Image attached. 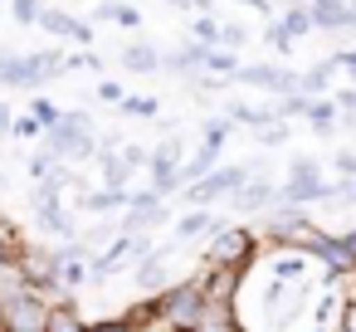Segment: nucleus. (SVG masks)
Masks as SVG:
<instances>
[{
    "mask_svg": "<svg viewBox=\"0 0 356 332\" xmlns=\"http://www.w3.org/2000/svg\"><path fill=\"white\" fill-rule=\"evenodd\" d=\"M161 69H171V74H200L205 69V45L181 40L176 49H161Z\"/></svg>",
    "mask_w": 356,
    "mask_h": 332,
    "instance_id": "obj_13",
    "label": "nucleus"
},
{
    "mask_svg": "<svg viewBox=\"0 0 356 332\" xmlns=\"http://www.w3.org/2000/svg\"><path fill=\"white\" fill-rule=\"evenodd\" d=\"M244 40H249V35H244L239 25H220V45H225V49H239Z\"/></svg>",
    "mask_w": 356,
    "mask_h": 332,
    "instance_id": "obj_38",
    "label": "nucleus"
},
{
    "mask_svg": "<svg viewBox=\"0 0 356 332\" xmlns=\"http://www.w3.org/2000/svg\"><path fill=\"white\" fill-rule=\"evenodd\" d=\"M264 45H268V49H278V54H293V45H298V40L288 35V25H283V20H273V25L264 30Z\"/></svg>",
    "mask_w": 356,
    "mask_h": 332,
    "instance_id": "obj_29",
    "label": "nucleus"
},
{
    "mask_svg": "<svg viewBox=\"0 0 356 332\" xmlns=\"http://www.w3.org/2000/svg\"><path fill=\"white\" fill-rule=\"evenodd\" d=\"M259 259H264V239H259V230H249V225L229 220L220 235H210V244H205V259H200V264H210V269H234V264L254 269Z\"/></svg>",
    "mask_w": 356,
    "mask_h": 332,
    "instance_id": "obj_2",
    "label": "nucleus"
},
{
    "mask_svg": "<svg viewBox=\"0 0 356 332\" xmlns=\"http://www.w3.org/2000/svg\"><path fill=\"white\" fill-rule=\"evenodd\" d=\"M40 25H44V35H54V40H74V45L93 49V25H83V20H79V15H69V10L44 6V10H40Z\"/></svg>",
    "mask_w": 356,
    "mask_h": 332,
    "instance_id": "obj_8",
    "label": "nucleus"
},
{
    "mask_svg": "<svg viewBox=\"0 0 356 332\" xmlns=\"http://www.w3.org/2000/svg\"><path fill=\"white\" fill-rule=\"evenodd\" d=\"M239 6H249V10H259V15H273V0H239Z\"/></svg>",
    "mask_w": 356,
    "mask_h": 332,
    "instance_id": "obj_41",
    "label": "nucleus"
},
{
    "mask_svg": "<svg viewBox=\"0 0 356 332\" xmlns=\"http://www.w3.org/2000/svg\"><path fill=\"white\" fill-rule=\"evenodd\" d=\"M0 322H6V303H0Z\"/></svg>",
    "mask_w": 356,
    "mask_h": 332,
    "instance_id": "obj_45",
    "label": "nucleus"
},
{
    "mask_svg": "<svg viewBox=\"0 0 356 332\" xmlns=\"http://www.w3.org/2000/svg\"><path fill=\"white\" fill-rule=\"evenodd\" d=\"M225 225H229V215H215L210 205H186V215L176 220V230H171V235L186 244V239H210V235H220Z\"/></svg>",
    "mask_w": 356,
    "mask_h": 332,
    "instance_id": "obj_7",
    "label": "nucleus"
},
{
    "mask_svg": "<svg viewBox=\"0 0 356 332\" xmlns=\"http://www.w3.org/2000/svg\"><path fill=\"white\" fill-rule=\"evenodd\" d=\"M59 166H64V161H59V157H54L49 147H40V152H35V157L25 161V171H30V181H54V176H59Z\"/></svg>",
    "mask_w": 356,
    "mask_h": 332,
    "instance_id": "obj_25",
    "label": "nucleus"
},
{
    "mask_svg": "<svg viewBox=\"0 0 356 332\" xmlns=\"http://www.w3.org/2000/svg\"><path fill=\"white\" fill-rule=\"evenodd\" d=\"M118 64H122V69H132V74H156V69H161V49H156V45H147V40H132V45L118 54Z\"/></svg>",
    "mask_w": 356,
    "mask_h": 332,
    "instance_id": "obj_15",
    "label": "nucleus"
},
{
    "mask_svg": "<svg viewBox=\"0 0 356 332\" xmlns=\"http://www.w3.org/2000/svg\"><path fill=\"white\" fill-rule=\"evenodd\" d=\"M156 313H161L171 327H181V332H195V322H200V313H205V288H200V278L191 274V278H176V283H166V288L156 293Z\"/></svg>",
    "mask_w": 356,
    "mask_h": 332,
    "instance_id": "obj_4",
    "label": "nucleus"
},
{
    "mask_svg": "<svg viewBox=\"0 0 356 332\" xmlns=\"http://www.w3.org/2000/svg\"><path fill=\"white\" fill-rule=\"evenodd\" d=\"M307 274H312V254H302V249H273L268 278H278V283H307Z\"/></svg>",
    "mask_w": 356,
    "mask_h": 332,
    "instance_id": "obj_11",
    "label": "nucleus"
},
{
    "mask_svg": "<svg viewBox=\"0 0 356 332\" xmlns=\"http://www.w3.org/2000/svg\"><path fill=\"white\" fill-rule=\"evenodd\" d=\"M118 157L127 161V171H147V161H152V152H147V147H137V142H122V147H118Z\"/></svg>",
    "mask_w": 356,
    "mask_h": 332,
    "instance_id": "obj_32",
    "label": "nucleus"
},
{
    "mask_svg": "<svg viewBox=\"0 0 356 332\" xmlns=\"http://www.w3.org/2000/svg\"><path fill=\"white\" fill-rule=\"evenodd\" d=\"M346 25H351V35H356V0H346Z\"/></svg>",
    "mask_w": 356,
    "mask_h": 332,
    "instance_id": "obj_44",
    "label": "nucleus"
},
{
    "mask_svg": "<svg viewBox=\"0 0 356 332\" xmlns=\"http://www.w3.org/2000/svg\"><path fill=\"white\" fill-rule=\"evenodd\" d=\"M10 122H15V118H10V103H0V137L10 132Z\"/></svg>",
    "mask_w": 356,
    "mask_h": 332,
    "instance_id": "obj_42",
    "label": "nucleus"
},
{
    "mask_svg": "<svg viewBox=\"0 0 356 332\" xmlns=\"http://www.w3.org/2000/svg\"><path fill=\"white\" fill-rule=\"evenodd\" d=\"M337 118H341V113H337V103H332V98H322V93H317V98H307L302 122H307L312 132H337Z\"/></svg>",
    "mask_w": 356,
    "mask_h": 332,
    "instance_id": "obj_19",
    "label": "nucleus"
},
{
    "mask_svg": "<svg viewBox=\"0 0 356 332\" xmlns=\"http://www.w3.org/2000/svg\"><path fill=\"white\" fill-rule=\"evenodd\" d=\"M147 186H152V191L166 200V196H176L186 181H181V166H176V161H161V157H152V161H147Z\"/></svg>",
    "mask_w": 356,
    "mask_h": 332,
    "instance_id": "obj_16",
    "label": "nucleus"
},
{
    "mask_svg": "<svg viewBox=\"0 0 356 332\" xmlns=\"http://www.w3.org/2000/svg\"><path fill=\"white\" fill-rule=\"evenodd\" d=\"M195 332H244V322H239L229 298H205V313H200Z\"/></svg>",
    "mask_w": 356,
    "mask_h": 332,
    "instance_id": "obj_12",
    "label": "nucleus"
},
{
    "mask_svg": "<svg viewBox=\"0 0 356 332\" xmlns=\"http://www.w3.org/2000/svg\"><path fill=\"white\" fill-rule=\"evenodd\" d=\"M59 74H64V54H59V49H35V54H25V93L54 84Z\"/></svg>",
    "mask_w": 356,
    "mask_h": 332,
    "instance_id": "obj_10",
    "label": "nucleus"
},
{
    "mask_svg": "<svg viewBox=\"0 0 356 332\" xmlns=\"http://www.w3.org/2000/svg\"><path fill=\"white\" fill-rule=\"evenodd\" d=\"M118 113H122V118H147V122H156L161 98H156V93H127V98L118 103Z\"/></svg>",
    "mask_w": 356,
    "mask_h": 332,
    "instance_id": "obj_21",
    "label": "nucleus"
},
{
    "mask_svg": "<svg viewBox=\"0 0 356 332\" xmlns=\"http://www.w3.org/2000/svg\"><path fill=\"white\" fill-rule=\"evenodd\" d=\"M288 181H322L317 157H293V161H288Z\"/></svg>",
    "mask_w": 356,
    "mask_h": 332,
    "instance_id": "obj_30",
    "label": "nucleus"
},
{
    "mask_svg": "<svg viewBox=\"0 0 356 332\" xmlns=\"http://www.w3.org/2000/svg\"><path fill=\"white\" fill-rule=\"evenodd\" d=\"M332 166H337V176H356V152H351V147H341V152L332 157Z\"/></svg>",
    "mask_w": 356,
    "mask_h": 332,
    "instance_id": "obj_35",
    "label": "nucleus"
},
{
    "mask_svg": "<svg viewBox=\"0 0 356 332\" xmlns=\"http://www.w3.org/2000/svg\"><path fill=\"white\" fill-rule=\"evenodd\" d=\"M88 332H137L127 317H103V322H88Z\"/></svg>",
    "mask_w": 356,
    "mask_h": 332,
    "instance_id": "obj_37",
    "label": "nucleus"
},
{
    "mask_svg": "<svg viewBox=\"0 0 356 332\" xmlns=\"http://www.w3.org/2000/svg\"><path fill=\"white\" fill-rule=\"evenodd\" d=\"M6 303V322H0V332H44V317H49V293H40L35 283L10 293V298H0Z\"/></svg>",
    "mask_w": 356,
    "mask_h": 332,
    "instance_id": "obj_5",
    "label": "nucleus"
},
{
    "mask_svg": "<svg viewBox=\"0 0 356 332\" xmlns=\"http://www.w3.org/2000/svg\"><path fill=\"white\" fill-rule=\"evenodd\" d=\"M30 118H35V122H40V132H44V127H54V122L64 118V108H59L54 98H44V93H35V98H30Z\"/></svg>",
    "mask_w": 356,
    "mask_h": 332,
    "instance_id": "obj_26",
    "label": "nucleus"
},
{
    "mask_svg": "<svg viewBox=\"0 0 356 332\" xmlns=\"http://www.w3.org/2000/svg\"><path fill=\"white\" fill-rule=\"evenodd\" d=\"M93 20L118 25V30H142V10H137V6H127V0H103V6L93 10Z\"/></svg>",
    "mask_w": 356,
    "mask_h": 332,
    "instance_id": "obj_17",
    "label": "nucleus"
},
{
    "mask_svg": "<svg viewBox=\"0 0 356 332\" xmlns=\"http://www.w3.org/2000/svg\"><path fill=\"white\" fill-rule=\"evenodd\" d=\"M79 210H93V215L127 210V191H108V186H98V191H83V196H79Z\"/></svg>",
    "mask_w": 356,
    "mask_h": 332,
    "instance_id": "obj_18",
    "label": "nucleus"
},
{
    "mask_svg": "<svg viewBox=\"0 0 356 332\" xmlns=\"http://www.w3.org/2000/svg\"><path fill=\"white\" fill-rule=\"evenodd\" d=\"M239 49H225V45H215V49H205V74H220V79H234L239 74Z\"/></svg>",
    "mask_w": 356,
    "mask_h": 332,
    "instance_id": "obj_20",
    "label": "nucleus"
},
{
    "mask_svg": "<svg viewBox=\"0 0 356 332\" xmlns=\"http://www.w3.org/2000/svg\"><path fill=\"white\" fill-rule=\"evenodd\" d=\"M6 6H10V15H15V25H20V30H30V25H40L44 0H6Z\"/></svg>",
    "mask_w": 356,
    "mask_h": 332,
    "instance_id": "obj_27",
    "label": "nucleus"
},
{
    "mask_svg": "<svg viewBox=\"0 0 356 332\" xmlns=\"http://www.w3.org/2000/svg\"><path fill=\"white\" fill-rule=\"evenodd\" d=\"M283 25H288V35H293V40L312 35V30H317V20H312V6H307V0H298V6H288V10H283Z\"/></svg>",
    "mask_w": 356,
    "mask_h": 332,
    "instance_id": "obj_23",
    "label": "nucleus"
},
{
    "mask_svg": "<svg viewBox=\"0 0 356 332\" xmlns=\"http://www.w3.org/2000/svg\"><path fill=\"white\" fill-rule=\"evenodd\" d=\"M186 40L215 49V45H220V20H215V15H191V20H186Z\"/></svg>",
    "mask_w": 356,
    "mask_h": 332,
    "instance_id": "obj_22",
    "label": "nucleus"
},
{
    "mask_svg": "<svg viewBox=\"0 0 356 332\" xmlns=\"http://www.w3.org/2000/svg\"><path fill=\"white\" fill-rule=\"evenodd\" d=\"M312 235H317V225H312L307 205H268V220L259 230V239L268 249H302V254H307Z\"/></svg>",
    "mask_w": 356,
    "mask_h": 332,
    "instance_id": "obj_3",
    "label": "nucleus"
},
{
    "mask_svg": "<svg viewBox=\"0 0 356 332\" xmlns=\"http://www.w3.org/2000/svg\"><path fill=\"white\" fill-rule=\"evenodd\" d=\"M332 103H337V113H356V84L337 88V93H332Z\"/></svg>",
    "mask_w": 356,
    "mask_h": 332,
    "instance_id": "obj_34",
    "label": "nucleus"
},
{
    "mask_svg": "<svg viewBox=\"0 0 356 332\" xmlns=\"http://www.w3.org/2000/svg\"><path fill=\"white\" fill-rule=\"evenodd\" d=\"M341 244H346V254H351V264H356V230H346V235H341Z\"/></svg>",
    "mask_w": 356,
    "mask_h": 332,
    "instance_id": "obj_43",
    "label": "nucleus"
},
{
    "mask_svg": "<svg viewBox=\"0 0 356 332\" xmlns=\"http://www.w3.org/2000/svg\"><path fill=\"white\" fill-rule=\"evenodd\" d=\"M273 196H278V186H273L268 176H249V181H244L234 196H225V200H229L239 215H259V210H268V205H273Z\"/></svg>",
    "mask_w": 356,
    "mask_h": 332,
    "instance_id": "obj_9",
    "label": "nucleus"
},
{
    "mask_svg": "<svg viewBox=\"0 0 356 332\" xmlns=\"http://www.w3.org/2000/svg\"><path fill=\"white\" fill-rule=\"evenodd\" d=\"M98 98H103L108 108H118V103H122L127 93H122V84H113V79H103V84H98Z\"/></svg>",
    "mask_w": 356,
    "mask_h": 332,
    "instance_id": "obj_33",
    "label": "nucleus"
},
{
    "mask_svg": "<svg viewBox=\"0 0 356 332\" xmlns=\"http://www.w3.org/2000/svg\"><path fill=\"white\" fill-rule=\"evenodd\" d=\"M332 69L351 74V84H356V49H337V54H332Z\"/></svg>",
    "mask_w": 356,
    "mask_h": 332,
    "instance_id": "obj_36",
    "label": "nucleus"
},
{
    "mask_svg": "<svg viewBox=\"0 0 356 332\" xmlns=\"http://www.w3.org/2000/svg\"><path fill=\"white\" fill-rule=\"evenodd\" d=\"M234 84H249V88H264V93H302L298 88V74H288L283 64H239Z\"/></svg>",
    "mask_w": 356,
    "mask_h": 332,
    "instance_id": "obj_6",
    "label": "nucleus"
},
{
    "mask_svg": "<svg viewBox=\"0 0 356 332\" xmlns=\"http://www.w3.org/2000/svg\"><path fill=\"white\" fill-rule=\"evenodd\" d=\"M152 157H161V161H176V166H181V161H186V137H176V132H171L166 142H156V147H152Z\"/></svg>",
    "mask_w": 356,
    "mask_h": 332,
    "instance_id": "obj_31",
    "label": "nucleus"
},
{
    "mask_svg": "<svg viewBox=\"0 0 356 332\" xmlns=\"http://www.w3.org/2000/svg\"><path fill=\"white\" fill-rule=\"evenodd\" d=\"M10 132H15L20 142H30V137H40V122H35V118H15V122H10Z\"/></svg>",
    "mask_w": 356,
    "mask_h": 332,
    "instance_id": "obj_39",
    "label": "nucleus"
},
{
    "mask_svg": "<svg viewBox=\"0 0 356 332\" xmlns=\"http://www.w3.org/2000/svg\"><path fill=\"white\" fill-rule=\"evenodd\" d=\"M0 6H6V0H0Z\"/></svg>",
    "mask_w": 356,
    "mask_h": 332,
    "instance_id": "obj_46",
    "label": "nucleus"
},
{
    "mask_svg": "<svg viewBox=\"0 0 356 332\" xmlns=\"http://www.w3.org/2000/svg\"><path fill=\"white\" fill-rule=\"evenodd\" d=\"M332 74H337V69H332V59H322V64H312L307 74H298V88L317 98V93H327V88H332Z\"/></svg>",
    "mask_w": 356,
    "mask_h": 332,
    "instance_id": "obj_24",
    "label": "nucleus"
},
{
    "mask_svg": "<svg viewBox=\"0 0 356 332\" xmlns=\"http://www.w3.org/2000/svg\"><path fill=\"white\" fill-rule=\"evenodd\" d=\"M337 332H356V303L341 298V313H337Z\"/></svg>",
    "mask_w": 356,
    "mask_h": 332,
    "instance_id": "obj_40",
    "label": "nucleus"
},
{
    "mask_svg": "<svg viewBox=\"0 0 356 332\" xmlns=\"http://www.w3.org/2000/svg\"><path fill=\"white\" fill-rule=\"evenodd\" d=\"M327 200V181H283L273 205H317Z\"/></svg>",
    "mask_w": 356,
    "mask_h": 332,
    "instance_id": "obj_14",
    "label": "nucleus"
},
{
    "mask_svg": "<svg viewBox=\"0 0 356 332\" xmlns=\"http://www.w3.org/2000/svg\"><path fill=\"white\" fill-rule=\"evenodd\" d=\"M283 142H293V132H288L283 118H273V122L259 127V147H264V152H273V147H283Z\"/></svg>",
    "mask_w": 356,
    "mask_h": 332,
    "instance_id": "obj_28",
    "label": "nucleus"
},
{
    "mask_svg": "<svg viewBox=\"0 0 356 332\" xmlns=\"http://www.w3.org/2000/svg\"><path fill=\"white\" fill-rule=\"evenodd\" d=\"M40 147H49L64 166H83V161H93V152H98V127H93L88 113L64 108V118L40 132Z\"/></svg>",
    "mask_w": 356,
    "mask_h": 332,
    "instance_id": "obj_1",
    "label": "nucleus"
}]
</instances>
